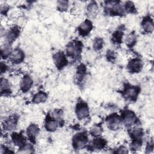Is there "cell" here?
Segmentation results:
<instances>
[{
    "label": "cell",
    "mask_w": 154,
    "mask_h": 154,
    "mask_svg": "<svg viewBox=\"0 0 154 154\" xmlns=\"http://www.w3.org/2000/svg\"><path fill=\"white\" fill-rule=\"evenodd\" d=\"M82 50V44L78 40H73L69 42L66 46V55L71 58H78Z\"/></svg>",
    "instance_id": "obj_1"
},
{
    "label": "cell",
    "mask_w": 154,
    "mask_h": 154,
    "mask_svg": "<svg viewBox=\"0 0 154 154\" xmlns=\"http://www.w3.org/2000/svg\"><path fill=\"white\" fill-rule=\"evenodd\" d=\"M88 142L86 132H81L75 134L72 138V146L76 150H81L85 147Z\"/></svg>",
    "instance_id": "obj_2"
},
{
    "label": "cell",
    "mask_w": 154,
    "mask_h": 154,
    "mask_svg": "<svg viewBox=\"0 0 154 154\" xmlns=\"http://www.w3.org/2000/svg\"><path fill=\"white\" fill-rule=\"evenodd\" d=\"M140 91V88L138 86L128 85L125 87L124 90L122 92V94L126 100L135 101Z\"/></svg>",
    "instance_id": "obj_3"
},
{
    "label": "cell",
    "mask_w": 154,
    "mask_h": 154,
    "mask_svg": "<svg viewBox=\"0 0 154 154\" xmlns=\"http://www.w3.org/2000/svg\"><path fill=\"white\" fill-rule=\"evenodd\" d=\"M105 122L109 129L112 131H116L120 128L122 121L120 116L114 113L106 117Z\"/></svg>",
    "instance_id": "obj_4"
},
{
    "label": "cell",
    "mask_w": 154,
    "mask_h": 154,
    "mask_svg": "<svg viewBox=\"0 0 154 154\" xmlns=\"http://www.w3.org/2000/svg\"><path fill=\"white\" fill-rule=\"evenodd\" d=\"M105 7L110 14L120 15L125 12L123 6L120 5L119 1H107Z\"/></svg>",
    "instance_id": "obj_5"
},
{
    "label": "cell",
    "mask_w": 154,
    "mask_h": 154,
    "mask_svg": "<svg viewBox=\"0 0 154 154\" xmlns=\"http://www.w3.org/2000/svg\"><path fill=\"white\" fill-rule=\"evenodd\" d=\"M75 112L79 120L86 119L89 116V109L87 104L83 101L78 102L76 105Z\"/></svg>",
    "instance_id": "obj_6"
},
{
    "label": "cell",
    "mask_w": 154,
    "mask_h": 154,
    "mask_svg": "<svg viewBox=\"0 0 154 154\" xmlns=\"http://www.w3.org/2000/svg\"><path fill=\"white\" fill-rule=\"evenodd\" d=\"M53 61L58 70L63 69L68 63V60L62 51H58L53 55Z\"/></svg>",
    "instance_id": "obj_7"
},
{
    "label": "cell",
    "mask_w": 154,
    "mask_h": 154,
    "mask_svg": "<svg viewBox=\"0 0 154 154\" xmlns=\"http://www.w3.org/2000/svg\"><path fill=\"white\" fill-rule=\"evenodd\" d=\"M122 122L127 126H131L134 125L137 121V117L135 112L131 110H124L120 116Z\"/></svg>",
    "instance_id": "obj_8"
},
{
    "label": "cell",
    "mask_w": 154,
    "mask_h": 154,
    "mask_svg": "<svg viewBox=\"0 0 154 154\" xmlns=\"http://www.w3.org/2000/svg\"><path fill=\"white\" fill-rule=\"evenodd\" d=\"M143 61L138 58L131 59L127 66L128 71L131 73H139L143 69Z\"/></svg>",
    "instance_id": "obj_9"
},
{
    "label": "cell",
    "mask_w": 154,
    "mask_h": 154,
    "mask_svg": "<svg viewBox=\"0 0 154 154\" xmlns=\"http://www.w3.org/2000/svg\"><path fill=\"white\" fill-rule=\"evenodd\" d=\"M93 29V23L89 19L84 20L78 27V32L82 37H85L89 34Z\"/></svg>",
    "instance_id": "obj_10"
},
{
    "label": "cell",
    "mask_w": 154,
    "mask_h": 154,
    "mask_svg": "<svg viewBox=\"0 0 154 154\" xmlns=\"http://www.w3.org/2000/svg\"><path fill=\"white\" fill-rule=\"evenodd\" d=\"M18 122V116L16 115H11L4 120L2 123V127L4 130L13 131L14 130L17 126Z\"/></svg>",
    "instance_id": "obj_11"
},
{
    "label": "cell",
    "mask_w": 154,
    "mask_h": 154,
    "mask_svg": "<svg viewBox=\"0 0 154 154\" xmlns=\"http://www.w3.org/2000/svg\"><path fill=\"white\" fill-rule=\"evenodd\" d=\"M25 58V54L20 48H16L13 50L10 56V61L11 63L16 64L22 63Z\"/></svg>",
    "instance_id": "obj_12"
},
{
    "label": "cell",
    "mask_w": 154,
    "mask_h": 154,
    "mask_svg": "<svg viewBox=\"0 0 154 154\" xmlns=\"http://www.w3.org/2000/svg\"><path fill=\"white\" fill-rule=\"evenodd\" d=\"M39 127L38 126V125L34 123L29 125L26 129V135L29 140L32 143L35 141L36 137L39 134Z\"/></svg>",
    "instance_id": "obj_13"
},
{
    "label": "cell",
    "mask_w": 154,
    "mask_h": 154,
    "mask_svg": "<svg viewBox=\"0 0 154 154\" xmlns=\"http://www.w3.org/2000/svg\"><path fill=\"white\" fill-rule=\"evenodd\" d=\"M33 84V81L31 77L28 75H25L20 81V88L22 92L26 93L28 91Z\"/></svg>",
    "instance_id": "obj_14"
},
{
    "label": "cell",
    "mask_w": 154,
    "mask_h": 154,
    "mask_svg": "<svg viewBox=\"0 0 154 154\" xmlns=\"http://www.w3.org/2000/svg\"><path fill=\"white\" fill-rule=\"evenodd\" d=\"M141 27L143 31L146 33H151L153 31L154 25L153 19L150 16L144 17L141 22Z\"/></svg>",
    "instance_id": "obj_15"
},
{
    "label": "cell",
    "mask_w": 154,
    "mask_h": 154,
    "mask_svg": "<svg viewBox=\"0 0 154 154\" xmlns=\"http://www.w3.org/2000/svg\"><path fill=\"white\" fill-rule=\"evenodd\" d=\"M58 124L57 120L54 117H51L50 115H48L45 120V129L49 132H54L58 128Z\"/></svg>",
    "instance_id": "obj_16"
},
{
    "label": "cell",
    "mask_w": 154,
    "mask_h": 154,
    "mask_svg": "<svg viewBox=\"0 0 154 154\" xmlns=\"http://www.w3.org/2000/svg\"><path fill=\"white\" fill-rule=\"evenodd\" d=\"M20 34V29L17 26L11 28L6 33V40L7 43H11L17 39Z\"/></svg>",
    "instance_id": "obj_17"
},
{
    "label": "cell",
    "mask_w": 154,
    "mask_h": 154,
    "mask_svg": "<svg viewBox=\"0 0 154 154\" xmlns=\"http://www.w3.org/2000/svg\"><path fill=\"white\" fill-rule=\"evenodd\" d=\"M106 144V141L105 139L96 137L91 141V147L95 150H102Z\"/></svg>",
    "instance_id": "obj_18"
},
{
    "label": "cell",
    "mask_w": 154,
    "mask_h": 154,
    "mask_svg": "<svg viewBox=\"0 0 154 154\" xmlns=\"http://www.w3.org/2000/svg\"><path fill=\"white\" fill-rule=\"evenodd\" d=\"M13 49L10 43H6L1 46V55L2 58L6 59L8 57H10L11 54L12 53Z\"/></svg>",
    "instance_id": "obj_19"
},
{
    "label": "cell",
    "mask_w": 154,
    "mask_h": 154,
    "mask_svg": "<svg viewBox=\"0 0 154 154\" xmlns=\"http://www.w3.org/2000/svg\"><path fill=\"white\" fill-rule=\"evenodd\" d=\"M11 84L10 82L5 79L1 78V94H9L11 93Z\"/></svg>",
    "instance_id": "obj_20"
},
{
    "label": "cell",
    "mask_w": 154,
    "mask_h": 154,
    "mask_svg": "<svg viewBox=\"0 0 154 154\" xmlns=\"http://www.w3.org/2000/svg\"><path fill=\"white\" fill-rule=\"evenodd\" d=\"M11 140H12V141L13 142V143L15 145L19 146V147L21 146L22 145H23L24 143H25V138L22 133L13 132L11 134Z\"/></svg>",
    "instance_id": "obj_21"
},
{
    "label": "cell",
    "mask_w": 154,
    "mask_h": 154,
    "mask_svg": "<svg viewBox=\"0 0 154 154\" xmlns=\"http://www.w3.org/2000/svg\"><path fill=\"white\" fill-rule=\"evenodd\" d=\"M86 73V67L84 64H80L76 72V75H75V79L76 81L78 82H81L83 78H84Z\"/></svg>",
    "instance_id": "obj_22"
},
{
    "label": "cell",
    "mask_w": 154,
    "mask_h": 154,
    "mask_svg": "<svg viewBox=\"0 0 154 154\" xmlns=\"http://www.w3.org/2000/svg\"><path fill=\"white\" fill-rule=\"evenodd\" d=\"M48 99V94L43 91H38L33 96L32 101L34 103H40L45 102Z\"/></svg>",
    "instance_id": "obj_23"
},
{
    "label": "cell",
    "mask_w": 154,
    "mask_h": 154,
    "mask_svg": "<svg viewBox=\"0 0 154 154\" xmlns=\"http://www.w3.org/2000/svg\"><path fill=\"white\" fill-rule=\"evenodd\" d=\"M98 11V6L96 2H92L88 4L87 6V14L91 17H93L97 15Z\"/></svg>",
    "instance_id": "obj_24"
},
{
    "label": "cell",
    "mask_w": 154,
    "mask_h": 154,
    "mask_svg": "<svg viewBox=\"0 0 154 154\" xmlns=\"http://www.w3.org/2000/svg\"><path fill=\"white\" fill-rule=\"evenodd\" d=\"M103 132L102 126L100 125L96 124L91 126L90 130V134L94 137H99L101 135Z\"/></svg>",
    "instance_id": "obj_25"
},
{
    "label": "cell",
    "mask_w": 154,
    "mask_h": 154,
    "mask_svg": "<svg viewBox=\"0 0 154 154\" xmlns=\"http://www.w3.org/2000/svg\"><path fill=\"white\" fill-rule=\"evenodd\" d=\"M137 42V36L134 32L129 33L126 37L125 39V43L126 45L131 48H132L136 43Z\"/></svg>",
    "instance_id": "obj_26"
},
{
    "label": "cell",
    "mask_w": 154,
    "mask_h": 154,
    "mask_svg": "<svg viewBox=\"0 0 154 154\" xmlns=\"http://www.w3.org/2000/svg\"><path fill=\"white\" fill-rule=\"evenodd\" d=\"M123 32L121 29H117L112 35V41L115 44H120L122 42Z\"/></svg>",
    "instance_id": "obj_27"
},
{
    "label": "cell",
    "mask_w": 154,
    "mask_h": 154,
    "mask_svg": "<svg viewBox=\"0 0 154 154\" xmlns=\"http://www.w3.org/2000/svg\"><path fill=\"white\" fill-rule=\"evenodd\" d=\"M34 147L32 144L29 143H24L23 145L20 146L17 153H29L33 152Z\"/></svg>",
    "instance_id": "obj_28"
},
{
    "label": "cell",
    "mask_w": 154,
    "mask_h": 154,
    "mask_svg": "<svg viewBox=\"0 0 154 154\" xmlns=\"http://www.w3.org/2000/svg\"><path fill=\"white\" fill-rule=\"evenodd\" d=\"M143 131L140 128H135L131 133V136L133 140L141 139L143 136Z\"/></svg>",
    "instance_id": "obj_29"
},
{
    "label": "cell",
    "mask_w": 154,
    "mask_h": 154,
    "mask_svg": "<svg viewBox=\"0 0 154 154\" xmlns=\"http://www.w3.org/2000/svg\"><path fill=\"white\" fill-rule=\"evenodd\" d=\"M123 8L125 12L126 11L129 13H133L135 11V7L134 4L131 1L126 2L125 5H123Z\"/></svg>",
    "instance_id": "obj_30"
},
{
    "label": "cell",
    "mask_w": 154,
    "mask_h": 154,
    "mask_svg": "<svg viewBox=\"0 0 154 154\" xmlns=\"http://www.w3.org/2000/svg\"><path fill=\"white\" fill-rule=\"evenodd\" d=\"M103 40L102 38L100 37H97L95 38V39L93 41V49L96 51H100L103 48Z\"/></svg>",
    "instance_id": "obj_31"
},
{
    "label": "cell",
    "mask_w": 154,
    "mask_h": 154,
    "mask_svg": "<svg viewBox=\"0 0 154 154\" xmlns=\"http://www.w3.org/2000/svg\"><path fill=\"white\" fill-rule=\"evenodd\" d=\"M57 9L60 11H65L69 7V1L64 0H60L57 2Z\"/></svg>",
    "instance_id": "obj_32"
},
{
    "label": "cell",
    "mask_w": 154,
    "mask_h": 154,
    "mask_svg": "<svg viewBox=\"0 0 154 154\" xmlns=\"http://www.w3.org/2000/svg\"><path fill=\"white\" fill-rule=\"evenodd\" d=\"M142 146V141L141 139L138 140H133L132 142L130 145V149L132 150L137 151L140 150Z\"/></svg>",
    "instance_id": "obj_33"
},
{
    "label": "cell",
    "mask_w": 154,
    "mask_h": 154,
    "mask_svg": "<svg viewBox=\"0 0 154 154\" xmlns=\"http://www.w3.org/2000/svg\"><path fill=\"white\" fill-rule=\"evenodd\" d=\"M9 6L7 4H4L1 5V13L2 14H6L9 10Z\"/></svg>",
    "instance_id": "obj_34"
},
{
    "label": "cell",
    "mask_w": 154,
    "mask_h": 154,
    "mask_svg": "<svg viewBox=\"0 0 154 154\" xmlns=\"http://www.w3.org/2000/svg\"><path fill=\"white\" fill-rule=\"evenodd\" d=\"M114 53L115 52L112 51H108L107 52V54H106L107 59H108L109 61H112L113 60H114L115 57H116Z\"/></svg>",
    "instance_id": "obj_35"
},
{
    "label": "cell",
    "mask_w": 154,
    "mask_h": 154,
    "mask_svg": "<svg viewBox=\"0 0 154 154\" xmlns=\"http://www.w3.org/2000/svg\"><path fill=\"white\" fill-rule=\"evenodd\" d=\"M117 150L116 152L118 153H128V149L124 146H121Z\"/></svg>",
    "instance_id": "obj_36"
},
{
    "label": "cell",
    "mask_w": 154,
    "mask_h": 154,
    "mask_svg": "<svg viewBox=\"0 0 154 154\" xmlns=\"http://www.w3.org/2000/svg\"><path fill=\"white\" fill-rule=\"evenodd\" d=\"M153 142L152 141L151 142H149L146 147V153H150V152H152L153 150Z\"/></svg>",
    "instance_id": "obj_37"
},
{
    "label": "cell",
    "mask_w": 154,
    "mask_h": 154,
    "mask_svg": "<svg viewBox=\"0 0 154 154\" xmlns=\"http://www.w3.org/2000/svg\"><path fill=\"white\" fill-rule=\"evenodd\" d=\"M6 69H7V66L4 64L2 62H1V73H4L6 71Z\"/></svg>",
    "instance_id": "obj_38"
}]
</instances>
